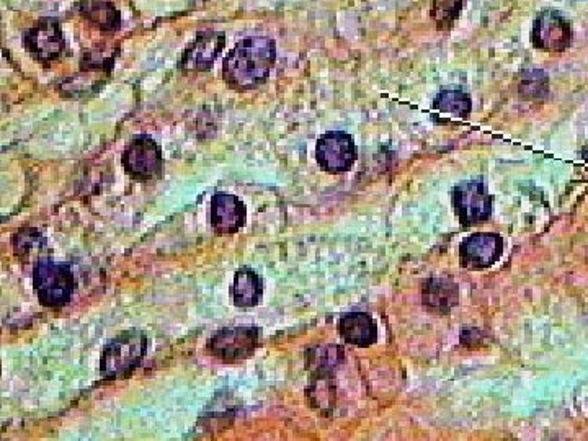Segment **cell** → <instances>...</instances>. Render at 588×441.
Wrapping results in <instances>:
<instances>
[{"instance_id":"6","label":"cell","mask_w":588,"mask_h":441,"mask_svg":"<svg viewBox=\"0 0 588 441\" xmlns=\"http://www.w3.org/2000/svg\"><path fill=\"white\" fill-rule=\"evenodd\" d=\"M455 208L463 224L486 221L492 213V198L482 180H464L453 192Z\"/></svg>"},{"instance_id":"7","label":"cell","mask_w":588,"mask_h":441,"mask_svg":"<svg viewBox=\"0 0 588 441\" xmlns=\"http://www.w3.org/2000/svg\"><path fill=\"white\" fill-rule=\"evenodd\" d=\"M123 167L133 179H156L162 172L161 147L151 138L139 136L123 152Z\"/></svg>"},{"instance_id":"1","label":"cell","mask_w":588,"mask_h":441,"mask_svg":"<svg viewBox=\"0 0 588 441\" xmlns=\"http://www.w3.org/2000/svg\"><path fill=\"white\" fill-rule=\"evenodd\" d=\"M275 43L267 36H250L226 56L223 77L231 89L250 90L267 81L277 56Z\"/></svg>"},{"instance_id":"15","label":"cell","mask_w":588,"mask_h":441,"mask_svg":"<svg viewBox=\"0 0 588 441\" xmlns=\"http://www.w3.org/2000/svg\"><path fill=\"white\" fill-rule=\"evenodd\" d=\"M263 294V283L252 268L237 270L232 286V298L239 308H254L259 304Z\"/></svg>"},{"instance_id":"22","label":"cell","mask_w":588,"mask_h":441,"mask_svg":"<svg viewBox=\"0 0 588 441\" xmlns=\"http://www.w3.org/2000/svg\"><path fill=\"white\" fill-rule=\"evenodd\" d=\"M585 157H587V159H588V147H587V151H585Z\"/></svg>"},{"instance_id":"4","label":"cell","mask_w":588,"mask_h":441,"mask_svg":"<svg viewBox=\"0 0 588 441\" xmlns=\"http://www.w3.org/2000/svg\"><path fill=\"white\" fill-rule=\"evenodd\" d=\"M260 330L255 326L229 327L219 330L208 343L213 357L219 360L236 363L252 357L255 348L259 347Z\"/></svg>"},{"instance_id":"17","label":"cell","mask_w":588,"mask_h":441,"mask_svg":"<svg viewBox=\"0 0 588 441\" xmlns=\"http://www.w3.org/2000/svg\"><path fill=\"white\" fill-rule=\"evenodd\" d=\"M12 244H14L15 255L23 265L25 263L28 265L33 259L43 260V254H46V250H48L45 237L41 236L40 231L32 228H25L17 232Z\"/></svg>"},{"instance_id":"21","label":"cell","mask_w":588,"mask_h":441,"mask_svg":"<svg viewBox=\"0 0 588 441\" xmlns=\"http://www.w3.org/2000/svg\"><path fill=\"white\" fill-rule=\"evenodd\" d=\"M520 92L522 97L531 98V100L544 97L548 94V76L543 71L525 72L520 84Z\"/></svg>"},{"instance_id":"20","label":"cell","mask_w":588,"mask_h":441,"mask_svg":"<svg viewBox=\"0 0 588 441\" xmlns=\"http://www.w3.org/2000/svg\"><path fill=\"white\" fill-rule=\"evenodd\" d=\"M463 0H433L432 18L440 30H450L458 20Z\"/></svg>"},{"instance_id":"8","label":"cell","mask_w":588,"mask_h":441,"mask_svg":"<svg viewBox=\"0 0 588 441\" xmlns=\"http://www.w3.org/2000/svg\"><path fill=\"white\" fill-rule=\"evenodd\" d=\"M25 46L38 63L51 64L66 49L58 20L43 18L25 33Z\"/></svg>"},{"instance_id":"19","label":"cell","mask_w":588,"mask_h":441,"mask_svg":"<svg viewBox=\"0 0 588 441\" xmlns=\"http://www.w3.org/2000/svg\"><path fill=\"white\" fill-rule=\"evenodd\" d=\"M309 368H314V373H332L334 368L343 360V348L330 347L314 348L308 355Z\"/></svg>"},{"instance_id":"18","label":"cell","mask_w":588,"mask_h":441,"mask_svg":"<svg viewBox=\"0 0 588 441\" xmlns=\"http://www.w3.org/2000/svg\"><path fill=\"white\" fill-rule=\"evenodd\" d=\"M433 108L441 113L466 118L471 113V98L461 90H443L433 100Z\"/></svg>"},{"instance_id":"9","label":"cell","mask_w":588,"mask_h":441,"mask_svg":"<svg viewBox=\"0 0 588 441\" xmlns=\"http://www.w3.org/2000/svg\"><path fill=\"white\" fill-rule=\"evenodd\" d=\"M572 40L571 25L559 12L546 10L536 18L533 43L536 48L559 53L569 48Z\"/></svg>"},{"instance_id":"11","label":"cell","mask_w":588,"mask_h":441,"mask_svg":"<svg viewBox=\"0 0 588 441\" xmlns=\"http://www.w3.org/2000/svg\"><path fill=\"white\" fill-rule=\"evenodd\" d=\"M224 38L223 33L206 32L201 33L190 48L183 53L182 67L187 72H205L213 67L214 61L218 59L219 53L223 51Z\"/></svg>"},{"instance_id":"5","label":"cell","mask_w":588,"mask_h":441,"mask_svg":"<svg viewBox=\"0 0 588 441\" xmlns=\"http://www.w3.org/2000/svg\"><path fill=\"white\" fill-rule=\"evenodd\" d=\"M316 159L330 174L347 172L357 161V147L350 134L332 131L317 141Z\"/></svg>"},{"instance_id":"12","label":"cell","mask_w":588,"mask_h":441,"mask_svg":"<svg viewBox=\"0 0 588 441\" xmlns=\"http://www.w3.org/2000/svg\"><path fill=\"white\" fill-rule=\"evenodd\" d=\"M504 242L495 234H476L461 245V262L464 267L481 270L494 265L502 255Z\"/></svg>"},{"instance_id":"16","label":"cell","mask_w":588,"mask_h":441,"mask_svg":"<svg viewBox=\"0 0 588 441\" xmlns=\"http://www.w3.org/2000/svg\"><path fill=\"white\" fill-rule=\"evenodd\" d=\"M79 10L92 25L100 28L103 32H116L120 28V14L110 2H105V0H84L79 5Z\"/></svg>"},{"instance_id":"10","label":"cell","mask_w":588,"mask_h":441,"mask_svg":"<svg viewBox=\"0 0 588 441\" xmlns=\"http://www.w3.org/2000/svg\"><path fill=\"white\" fill-rule=\"evenodd\" d=\"M211 226L216 234L229 236L244 228L247 210L237 196L228 193H216L211 200Z\"/></svg>"},{"instance_id":"13","label":"cell","mask_w":588,"mask_h":441,"mask_svg":"<svg viewBox=\"0 0 588 441\" xmlns=\"http://www.w3.org/2000/svg\"><path fill=\"white\" fill-rule=\"evenodd\" d=\"M339 334L348 343L365 348L378 340V327L365 312H352L340 317Z\"/></svg>"},{"instance_id":"3","label":"cell","mask_w":588,"mask_h":441,"mask_svg":"<svg viewBox=\"0 0 588 441\" xmlns=\"http://www.w3.org/2000/svg\"><path fill=\"white\" fill-rule=\"evenodd\" d=\"M74 275L67 265L40 260L33 270V286L40 303L46 308H63L74 293Z\"/></svg>"},{"instance_id":"2","label":"cell","mask_w":588,"mask_h":441,"mask_svg":"<svg viewBox=\"0 0 588 441\" xmlns=\"http://www.w3.org/2000/svg\"><path fill=\"white\" fill-rule=\"evenodd\" d=\"M146 350L147 339L141 330L123 332L103 348L100 373L105 379L126 378L138 368Z\"/></svg>"},{"instance_id":"14","label":"cell","mask_w":588,"mask_h":441,"mask_svg":"<svg viewBox=\"0 0 588 441\" xmlns=\"http://www.w3.org/2000/svg\"><path fill=\"white\" fill-rule=\"evenodd\" d=\"M458 303V286L448 278H433L424 286V304L428 311L446 314Z\"/></svg>"}]
</instances>
